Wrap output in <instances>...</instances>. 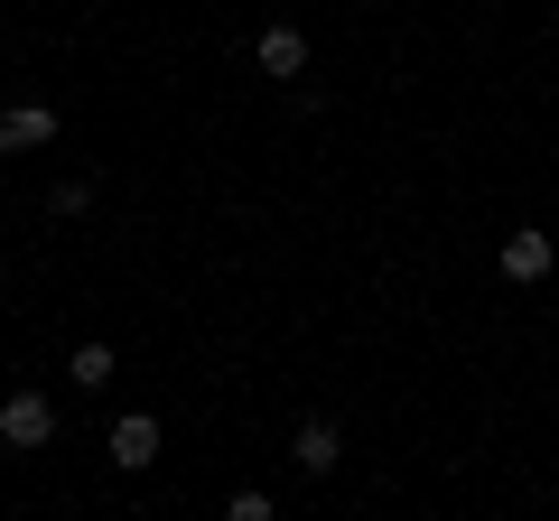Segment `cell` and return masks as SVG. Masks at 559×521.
Listing matches in <instances>:
<instances>
[{"label":"cell","instance_id":"cell-1","mask_svg":"<svg viewBox=\"0 0 559 521\" xmlns=\"http://www.w3.org/2000/svg\"><path fill=\"white\" fill-rule=\"evenodd\" d=\"M47 438H57V401H47V391H10V401H0V447L38 457Z\"/></svg>","mask_w":559,"mask_h":521},{"label":"cell","instance_id":"cell-2","mask_svg":"<svg viewBox=\"0 0 559 521\" xmlns=\"http://www.w3.org/2000/svg\"><path fill=\"white\" fill-rule=\"evenodd\" d=\"M159 447H168V428L150 420V410H121L112 438H103V457H112L121 475H150V465H159Z\"/></svg>","mask_w":559,"mask_h":521},{"label":"cell","instance_id":"cell-3","mask_svg":"<svg viewBox=\"0 0 559 521\" xmlns=\"http://www.w3.org/2000/svg\"><path fill=\"white\" fill-rule=\"evenodd\" d=\"M66 112L57 102H0V159H20V149H57Z\"/></svg>","mask_w":559,"mask_h":521},{"label":"cell","instance_id":"cell-4","mask_svg":"<svg viewBox=\"0 0 559 521\" xmlns=\"http://www.w3.org/2000/svg\"><path fill=\"white\" fill-rule=\"evenodd\" d=\"M252 65H261L271 84H299V75H308V28H299V20H271V28L252 38Z\"/></svg>","mask_w":559,"mask_h":521},{"label":"cell","instance_id":"cell-5","mask_svg":"<svg viewBox=\"0 0 559 521\" xmlns=\"http://www.w3.org/2000/svg\"><path fill=\"white\" fill-rule=\"evenodd\" d=\"M550 270H559V242L550 233H503V280H513V289H540Z\"/></svg>","mask_w":559,"mask_h":521},{"label":"cell","instance_id":"cell-6","mask_svg":"<svg viewBox=\"0 0 559 521\" xmlns=\"http://www.w3.org/2000/svg\"><path fill=\"white\" fill-rule=\"evenodd\" d=\"M289 465H299V475H336V465H345V438H336V420H308L299 438H289Z\"/></svg>","mask_w":559,"mask_h":521},{"label":"cell","instance_id":"cell-7","mask_svg":"<svg viewBox=\"0 0 559 521\" xmlns=\"http://www.w3.org/2000/svg\"><path fill=\"white\" fill-rule=\"evenodd\" d=\"M66 381L103 391V381H112V344H75V354H66Z\"/></svg>","mask_w":559,"mask_h":521},{"label":"cell","instance_id":"cell-8","mask_svg":"<svg viewBox=\"0 0 559 521\" xmlns=\"http://www.w3.org/2000/svg\"><path fill=\"white\" fill-rule=\"evenodd\" d=\"M84 205H94V178H57L47 186V215H84Z\"/></svg>","mask_w":559,"mask_h":521},{"label":"cell","instance_id":"cell-9","mask_svg":"<svg viewBox=\"0 0 559 521\" xmlns=\"http://www.w3.org/2000/svg\"><path fill=\"white\" fill-rule=\"evenodd\" d=\"M271 512H280V502L261 494V484H242V494H234V521H271Z\"/></svg>","mask_w":559,"mask_h":521}]
</instances>
